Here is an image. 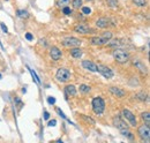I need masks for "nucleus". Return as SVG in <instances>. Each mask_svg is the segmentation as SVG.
<instances>
[{"mask_svg":"<svg viewBox=\"0 0 150 143\" xmlns=\"http://www.w3.org/2000/svg\"><path fill=\"white\" fill-rule=\"evenodd\" d=\"M106 3H107V5L110 7H113V8H116L118 6V1H117V0H106Z\"/></svg>","mask_w":150,"mask_h":143,"instance_id":"cd10ccee","label":"nucleus"},{"mask_svg":"<svg viewBox=\"0 0 150 143\" xmlns=\"http://www.w3.org/2000/svg\"><path fill=\"white\" fill-rule=\"evenodd\" d=\"M65 90H66V95H69V96H75V95H76V88H75V86H73V84L66 86Z\"/></svg>","mask_w":150,"mask_h":143,"instance_id":"a211bd4d","label":"nucleus"},{"mask_svg":"<svg viewBox=\"0 0 150 143\" xmlns=\"http://www.w3.org/2000/svg\"><path fill=\"white\" fill-rule=\"evenodd\" d=\"M110 43H106V45L109 46V47H114V49H119V47H121V46H124L125 44L120 40V39H110L109 40Z\"/></svg>","mask_w":150,"mask_h":143,"instance_id":"dca6fc26","label":"nucleus"},{"mask_svg":"<svg viewBox=\"0 0 150 143\" xmlns=\"http://www.w3.org/2000/svg\"><path fill=\"white\" fill-rule=\"evenodd\" d=\"M109 91H110L112 95L117 96L118 98H122V97H125V95H126V92H125L122 89L117 88V87H110V88H109Z\"/></svg>","mask_w":150,"mask_h":143,"instance_id":"f8f14e48","label":"nucleus"},{"mask_svg":"<svg viewBox=\"0 0 150 143\" xmlns=\"http://www.w3.org/2000/svg\"><path fill=\"white\" fill-rule=\"evenodd\" d=\"M81 115V118L84 120V121H87L88 123H91V125H95V120L94 119H91L90 117H87V115H84V114H80Z\"/></svg>","mask_w":150,"mask_h":143,"instance_id":"a878e982","label":"nucleus"},{"mask_svg":"<svg viewBox=\"0 0 150 143\" xmlns=\"http://www.w3.org/2000/svg\"><path fill=\"white\" fill-rule=\"evenodd\" d=\"M81 8H82V14L84 15H89L91 13V9L89 7H81Z\"/></svg>","mask_w":150,"mask_h":143,"instance_id":"7c9ffc66","label":"nucleus"},{"mask_svg":"<svg viewBox=\"0 0 150 143\" xmlns=\"http://www.w3.org/2000/svg\"><path fill=\"white\" fill-rule=\"evenodd\" d=\"M55 78L59 82L61 83H65L67 81L70 80V72L67 69V68H59L57 74H55Z\"/></svg>","mask_w":150,"mask_h":143,"instance_id":"39448f33","label":"nucleus"},{"mask_svg":"<svg viewBox=\"0 0 150 143\" xmlns=\"http://www.w3.org/2000/svg\"><path fill=\"white\" fill-rule=\"evenodd\" d=\"M90 90H91V88L89 86H87V84H81L80 86V91L82 94H88V92H90Z\"/></svg>","mask_w":150,"mask_h":143,"instance_id":"b1692460","label":"nucleus"},{"mask_svg":"<svg viewBox=\"0 0 150 143\" xmlns=\"http://www.w3.org/2000/svg\"><path fill=\"white\" fill-rule=\"evenodd\" d=\"M109 22H110L109 19H106V18H101V19H98V20L96 21V26H97L98 28L105 29V28H107Z\"/></svg>","mask_w":150,"mask_h":143,"instance_id":"f3484780","label":"nucleus"},{"mask_svg":"<svg viewBox=\"0 0 150 143\" xmlns=\"http://www.w3.org/2000/svg\"><path fill=\"white\" fill-rule=\"evenodd\" d=\"M50 57L52 58V60L58 61L61 58V51L57 46H52L51 50H50Z\"/></svg>","mask_w":150,"mask_h":143,"instance_id":"9d476101","label":"nucleus"},{"mask_svg":"<svg viewBox=\"0 0 150 143\" xmlns=\"http://www.w3.org/2000/svg\"><path fill=\"white\" fill-rule=\"evenodd\" d=\"M137 98H139L140 101H142V102L148 101V96H147L145 94H143V92H139V94H137Z\"/></svg>","mask_w":150,"mask_h":143,"instance_id":"c85d7f7f","label":"nucleus"},{"mask_svg":"<svg viewBox=\"0 0 150 143\" xmlns=\"http://www.w3.org/2000/svg\"><path fill=\"white\" fill-rule=\"evenodd\" d=\"M122 117L130 123V126H133V127H135L136 125H137V122H136V118H135V115L129 111V110H127V109H124L122 110Z\"/></svg>","mask_w":150,"mask_h":143,"instance_id":"6e6552de","label":"nucleus"},{"mask_svg":"<svg viewBox=\"0 0 150 143\" xmlns=\"http://www.w3.org/2000/svg\"><path fill=\"white\" fill-rule=\"evenodd\" d=\"M133 65L141 72L142 74H147L148 73V69H147V66L142 62V61H140V60H137V59H135V60H133Z\"/></svg>","mask_w":150,"mask_h":143,"instance_id":"ddd939ff","label":"nucleus"},{"mask_svg":"<svg viewBox=\"0 0 150 143\" xmlns=\"http://www.w3.org/2000/svg\"><path fill=\"white\" fill-rule=\"evenodd\" d=\"M82 54H83V52H82V50H81L79 46H78V47H70V55H72L73 58L79 59V58L82 57Z\"/></svg>","mask_w":150,"mask_h":143,"instance_id":"2eb2a0df","label":"nucleus"},{"mask_svg":"<svg viewBox=\"0 0 150 143\" xmlns=\"http://www.w3.org/2000/svg\"><path fill=\"white\" fill-rule=\"evenodd\" d=\"M16 15L20 18V19H28L29 18V13L24 9H18L16 11Z\"/></svg>","mask_w":150,"mask_h":143,"instance_id":"6ab92c4d","label":"nucleus"},{"mask_svg":"<svg viewBox=\"0 0 150 143\" xmlns=\"http://www.w3.org/2000/svg\"><path fill=\"white\" fill-rule=\"evenodd\" d=\"M27 68L29 69V72H30V74H31V76H32V79H34V80H35V81H36L37 83H41V80H39V78L37 76V74L35 73V72H34L32 69H30V68H29L28 66H27Z\"/></svg>","mask_w":150,"mask_h":143,"instance_id":"393cba45","label":"nucleus"},{"mask_svg":"<svg viewBox=\"0 0 150 143\" xmlns=\"http://www.w3.org/2000/svg\"><path fill=\"white\" fill-rule=\"evenodd\" d=\"M87 1H93V0H87Z\"/></svg>","mask_w":150,"mask_h":143,"instance_id":"e433bc0d","label":"nucleus"},{"mask_svg":"<svg viewBox=\"0 0 150 143\" xmlns=\"http://www.w3.org/2000/svg\"><path fill=\"white\" fill-rule=\"evenodd\" d=\"M102 38H104L106 42H109L110 39H112V32L111 31H104L103 34H102V36H101Z\"/></svg>","mask_w":150,"mask_h":143,"instance_id":"5701e85b","label":"nucleus"},{"mask_svg":"<svg viewBox=\"0 0 150 143\" xmlns=\"http://www.w3.org/2000/svg\"><path fill=\"white\" fill-rule=\"evenodd\" d=\"M69 4H70V0H58V1H57V5L60 8H64V7L68 6Z\"/></svg>","mask_w":150,"mask_h":143,"instance_id":"412c9836","label":"nucleus"},{"mask_svg":"<svg viewBox=\"0 0 150 143\" xmlns=\"http://www.w3.org/2000/svg\"><path fill=\"white\" fill-rule=\"evenodd\" d=\"M72 4L75 9H80L82 7V0H72Z\"/></svg>","mask_w":150,"mask_h":143,"instance_id":"4be33fe9","label":"nucleus"},{"mask_svg":"<svg viewBox=\"0 0 150 143\" xmlns=\"http://www.w3.org/2000/svg\"><path fill=\"white\" fill-rule=\"evenodd\" d=\"M49 118H50V113H49L47 111H45V112H44V119H46V120H47Z\"/></svg>","mask_w":150,"mask_h":143,"instance_id":"c9c22d12","label":"nucleus"},{"mask_svg":"<svg viewBox=\"0 0 150 143\" xmlns=\"http://www.w3.org/2000/svg\"><path fill=\"white\" fill-rule=\"evenodd\" d=\"M47 102H49V104H54V103H55V98H54V97H49V98H47Z\"/></svg>","mask_w":150,"mask_h":143,"instance_id":"2f4dec72","label":"nucleus"},{"mask_svg":"<svg viewBox=\"0 0 150 143\" xmlns=\"http://www.w3.org/2000/svg\"><path fill=\"white\" fill-rule=\"evenodd\" d=\"M91 105H93L94 112L97 115H101V114L104 113V111H105V102H104V99L102 97H95L93 99Z\"/></svg>","mask_w":150,"mask_h":143,"instance_id":"f03ea898","label":"nucleus"},{"mask_svg":"<svg viewBox=\"0 0 150 143\" xmlns=\"http://www.w3.org/2000/svg\"><path fill=\"white\" fill-rule=\"evenodd\" d=\"M113 125L121 132V134L122 135H125V136H128L129 134H130V132L128 130V125L120 118V117H114L113 118Z\"/></svg>","mask_w":150,"mask_h":143,"instance_id":"7ed1b4c3","label":"nucleus"},{"mask_svg":"<svg viewBox=\"0 0 150 143\" xmlns=\"http://www.w3.org/2000/svg\"><path fill=\"white\" fill-rule=\"evenodd\" d=\"M62 13H64L65 15H70V14H72V9H70L68 6H66V7L62 8Z\"/></svg>","mask_w":150,"mask_h":143,"instance_id":"c756f323","label":"nucleus"},{"mask_svg":"<svg viewBox=\"0 0 150 143\" xmlns=\"http://www.w3.org/2000/svg\"><path fill=\"white\" fill-rule=\"evenodd\" d=\"M141 118H142V120L145 122V125H150V113L149 112H143L142 114H141Z\"/></svg>","mask_w":150,"mask_h":143,"instance_id":"aec40b11","label":"nucleus"},{"mask_svg":"<svg viewBox=\"0 0 150 143\" xmlns=\"http://www.w3.org/2000/svg\"><path fill=\"white\" fill-rule=\"evenodd\" d=\"M96 72H98V73H101L105 79H112L113 78V75H114V73H113V70L110 68V67H107V66H105V65H102V63H98V65H96Z\"/></svg>","mask_w":150,"mask_h":143,"instance_id":"20e7f679","label":"nucleus"},{"mask_svg":"<svg viewBox=\"0 0 150 143\" xmlns=\"http://www.w3.org/2000/svg\"><path fill=\"white\" fill-rule=\"evenodd\" d=\"M133 1H134L135 5H137L140 7H144L145 4H147V0H133Z\"/></svg>","mask_w":150,"mask_h":143,"instance_id":"bb28decb","label":"nucleus"},{"mask_svg":"<svg viewBox=\"0 0 150 143\" xmlns=\"http://www.w3.org/2000/svg\"><path fill=\"white\" fill-rule=\"evenodd\" d=\"M112 55L114 58V60L119 63H126L129 60V54L127 51H125L124 49H114V51L112 52Z\"/></svg>","mask_w":150,"mask_h":143,"instance_id":"f257e3e1","label":"nucleus"},{"mask_svg":"<svg viewBox=\"0 0 150 143\" xmlns=\"http://www.w3.org/2000/svg\"><path fill=\"white\" fill-rule=\"evenodd\" d=\"M26 38H27L28 40H32V39H34V37H32V35H31V34H29V32H28V34L26 35Z\"/></svg>","mask_w":150,"mask_h":143,"instance_id":"72a5a7b5","label":"nucleus"},{"mask_svg":"<svg viewBox=\"0 0 150 143\" xmlns=\"http://www.w3.org/2000/svg\"><path fill=\"white\" fill-rule=\"evenodd\" d=\"M0 79H1V75H0Z\"/></svg>","mask_w":150,"mask_h":143,"instance_id":"4c0bfd02","label":"nucleus"},{"mask_svg":"<svg viewBox=\"0 0 150 143\" xmlns=\"http://www.w3.org/2000/svg\"><path fill=\"white\" fill-rule=\"evenodd\" d=\"M90 44H93V45H95V46H102V45H105L107 42L104 39V38H102L101 36L98 37V36H95V37H91L90 38Z\"/></svg>","mask_w":150,"mask_h":143,"instance_id":"9b49d317","label":"nucleus"},{"mask_svg":"<svg viewBox=\"0 0 150 143\" xmlns=\"http://www.w3.org/2000/svg\"><path fill=\"white\" fill-rule=\"evenodd\" d=\"M74 31L78 32V34H82V35H87V34H91L93 29L86 24H79L74 28Z\"/></svg>","mask_w":150,"mask_h":143,"instance_id":"1a4fd4ad","label":"nucleus"},{"mask_svg":"<svg viewBox=\"0 0 150 143\" xmlns=\"http://www.w3.org/2000/svg\"><path fill=\"white\" fill-rule=\"evenodd\" d=\"M1 29H3V31H4L5 34H7V32H8V29H7V27H6L4 23H1Z\"/></svg>","mask_w":150,"mask_h":143,"instance_id":"473e14b6","label":"nucleus"},{"mask_svg":"<svg viewBox=\"0 0 150 143\" xmlns=\"http://www.w3.org/2000/svg\"><path fill=\"white\" fill-rule=\"evenodd\" d=\"M55 123H57V121L53 119V120H51V121H49V126L50 127H53V126H55Z\"/></svg>","mask_w":150,"mask_h":143,"instance_id":"f704fd0d","label":"nucleus"},{"mask_svg":"<svg viewBox=\"0 0 150 143\" xmlns=\"http://www.w3.org/2000/svg\"><path fill=\"white\" fill-rule=\"evenodd\" d=\"M82 67L89 72H93V73H95L96 72V63H94L93 61L90 60H83L82 61Z\"/></svg>","mask_w":150,"mask_h":143,"instance_id":"4468645a","label":"nucleus"},{"mask_svg":"<svg viewBox=\"0 0 150 143\" xmlns=\"http://www.w3.org/2000/svg\"><path fill=\"white\" fill-rule=\"evenodd\" d=\"M82 44V40L76 37H66L62 40V45L66 47H78Z\"/></svg>","mask_w":150,"mask_h":143,"instance_id":"423d86ee","label":"nucleus"},{"mask_svg":"<svg viewBox=\"0 0 150 143\" xmlns=\"http://www.w3.org/2000/svg\"><path fill=\"white\" fill-rule=\"evenodd\" d=\"M137 134L139 136L141 137L142 141H145V142H149V138H150V128L148 125H142L137 128Z\"/></svg>","mask_w":150,"mask_h":143,"instance_id":"0eeeda50","label":"nucleus"}]
</instances>
